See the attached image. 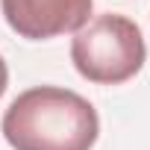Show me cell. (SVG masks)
<instances>
[{"instance_id":"obj_4","label":"cell","mask_w":150,"mask_h":150,"mask_svg":"<svg viewBox=\"0 0 150 150\" xmlns=\"http://www.w3.org/2000/svg\"><path fill=\"white\" fill-rule=\"evenodd\" d=\"M6 86H9V68H6V62H3V56H0V97H3V91H6Z\"/></svg>"},{"instance_id":"obj_1","label":"cell","mask_w":150,"mask_h":150,"mask_svg":"<svg viewBox=\"0 0 150 150\" xmlns=\"http://www.w3.org/2000/svg\"><path fill=\"white\" fill-rule=\"evenodd\" d=\"M0 127L12 150H91L100 135L94 106L59 86H35L18 94Z\"/></svg>"},{"instance_id":"obj_3","label":"cell","mask_w":150,"mask_h":150,"mask_svg":"<svg viewBox=\"0 0 150 150\" xmlns=\"http://www.w3.org/2000/svg\"><path fill=\"white\" fill-rule=\"evenodd\" d=\"M6 24L30 41L77 33L88 24L91 0H0Z\"/></svg>"},{"instance_id":"obj_2","label":"cell","mask_w":150,"mask_h":150,"mask_svg":"<svg viewBox=\"0 0 150 150\" xmlns=\"http://www.w3.org/2000/svg\"><path fill=\"white\" fill-rule=\"evenodd\" d=\"M147 47L135 21L106 12L77 30L71 41V62L77 74L97 86H118L141 71Z\"/></svg>"}]
</instances>
